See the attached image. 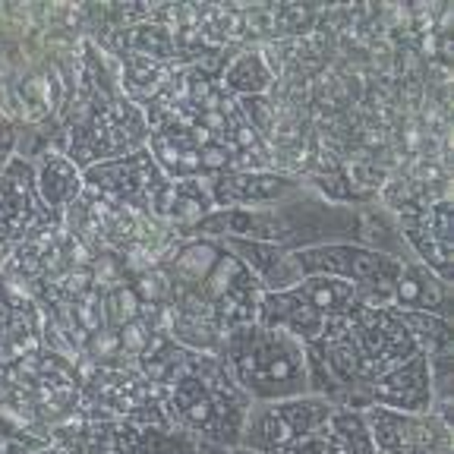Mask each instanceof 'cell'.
Instances as JSON below:
<instances>
[{
    "label": "cell",
    "instance_id": "obj_16",
    "mask_svg": "<svg viewBox=\"0 0 454 454\" xmlns=\"http://www.w3.org/2000/svg\"><path fill=\"white\" fill-rule=\"evenodd\" d=\"M328 433L334 435L340 454H376L372 435L363 411H350V407H334L328 417Z\"/></svg>",
    "mask_w": 454,
    "mask_h": 454
},
{
    "label": "cell",
    "instance_id": "obj_5",
    "mask_svg": "<svg viewBox=\"0 0 454 454\" xmlns=\"http://www.w3.org/2000/svg\"><path fill=\"white\" fill-rule=\"evenodd\" d=\"M360 306H366V300L354 284L325 275H309L287 291L262 294L255 306V322L262 328L291 334L300 344H312L334 322L348 319Z\"/></svg>",
    "mask_w": 454,
    "mask_h": 454
},
{
    "label": "cell",
    "instance_id": "obj_15",
    "mask_svg": "<svg viewBox=\"0 0 454 454\" xmlns=\"http://www.w3.org/2000/svg\"><path fill=\"white\" fill-rule=\"evenodd\" d=\"M38 196L48 202L54 212L67 208L73 199L82 192V170L70 158H48L35 174Z\"/></svg>",
    "mask_w": 454,
    "mask_h": 454
},
{
    "label": "cell",
    "instance_id": "obj_10",
    "mask_svg": "<svg viewBox=\"0 0 454 454\" xmlns=\"http://www.w3.org/2000/svg\"><path fill=\"white\" fill-rule=\"evenodd\" d=\"M385 407L397 413H433V372L423 350L397 363L385 376L372 379L363 391V411Z\"/></svg>",
    "mask_w": 454,
    "mask_h": 454
},
{
    "label": "cell",
    "instance_id": "obj_6",
    "mask_svg": "<svg viewBox=\"0 0 454 454\" xmlns=\"http://www.w3.org/2000/svg\"><path fill=\"white\" fill-rule=\"evenodd\" d=\"M294 262L303 278L325 275L354 284L366 306H391L395 284L407 259H397V255L372 249L366 243H322V247L297 249Z\"/></svg>",
    "mask_w": 454,
    "mask_h": 454
},
{
    "label": "cell",
    "instance_id": "obj_2",
    "mask_svg": "<svg viewBox=\"0 0 454 454\" xmlns=\"http://www.w3.org/2000/svg\"><path fill=\"white\" fill-rule=\"evenodd\" d=\"M206 240H259L297 253L322 243H360L363 224L350 208L328 206L325 199L303 190L291 192L281 202L259 208H212L202 221L190 227Z\"/></svg>",
    "mask_w": 454,
    "mask_h": 454
},
{
    "label": "cell",
    "instance_id": "obj_3",
    "mask_svg": "<svg viewBox=\"0 0 454 454\" xmlns=\"http://www.w3.org/2000/svg\"><path fill=\"white\" fill-rule=\"evenodd\" d=\"M215 354L224 363L231 382L249 397V404L309 395L306 350L291 334L249 322L231 328Z\"/></svg>",
    "mask_w": 454,
    "mask_h": 454
},
{
    "label": "cell",
    "instance_id": "obj_7",
    "mask_svg": "<svg viewBox=\"0 0 454 454\" xmlns=\"http://www.w3.org/2000/svg\"><path fill=\"white\" fill-rule=\"evenodd\" d=\"M82 186L114 196L117 202H127V206L155 215V218H170V212H174V180L155 161L149 145L85 168Z\"/></svg>",
    "mask_w": 454,
    "mask_h": 454
},
{
    "label": "cell",
    "instance_id": "obj_1",
    "mask_svg": "<svg viewBox=\"0 0 454 454\" xmlns=\"http://www.w3.org/2000/svg\"><path fill=\"white\" fill-rule=\"evenodd\" d=\"M303 350L309 395L325 397L332 407L363 411L366 385L419 348L395 306H360Z\"/></svg>",
    "mask_w": 454,
    "mask_h": 454
},
{
    "label": "cell",
    "instance_id": "obj_9",
    "mask_svg": "<svg viewBox=\"0 0 454 454\" xmlns=\"http://www.w3.org/2000/svg\"><path fill=\"white\" fill-rule=\"evenodd\" d=\"M376 454H451V426L435 413L363 411Z\"/></svg>",
    "mask_w": 454,
    "mask_h": 454
},
{
    "label": "cell",
    "instance_id": "obj_4",
    "mask_svg": "<svg viewBox=\"0 0 454 454\" xmlns=\"http://www.w3.org/2000/svg\"><path fill=\"white\" fill-rule=\"evenodd\" d=\"M168 407L174 429H184L215 448H234L249 397L231 382L218 354H202L190 356L184 372L170 382Z\"/></svg>",
    "mask_w": 454,
    "mask_h": 454
},
{
    "label": "cell",
    "instance_id": "obj_20",
    "mask_svg": "<svg viewBox=\"0 0 454 454\" xmlns=\"http://www.w3.org/2000/svg\"><path fill=\"white\" fill-rule=\"evenodd\" d=\"M32 454H70V451H64V448H57V445H48V448H38V451H32Z\"/></svg>",
    "mask_w": 454,
    "mask_h": 454
},
{
    "label": "cell",
    "instance_id": "obj_19",
    "mask_svg": "<svg viewBox=\"0 0 454 454\" xmlns=\"http://www.w3.org/2000/svg\"><path fill=\"white\" fill-rule=\"evenodd\" d=\"M218 454H255V451H247V448L234 445V448H218Z\"/></svg>",
    "mask_w": 454,
    "mask_h": 454
},
{
    "label": "cell",
    "instance_id": "obj_8",
    "mask_svg": "<svg viewBox=\"0 0 454 454\" xmlns=\"http://www.w3.org/2000/svg\"><path fill=\"white\" fill-rule=\"evenodd\" d=\"M334 407L319 395L284 397V401H262L249 404L240 426L237 445L255 454H278L303 435L316 433L328 423Z\"/></svg>",
    "mask_w": 454,
    "mask_h": 454
},
{
    "label": "cell",
    "instance_id": "obj_12",
    "mask_svg": "<svg viewBox=\"0 0 454 454\" xmlns=\"http://www.w3.org/2000/svg\"><path fill=\"white\" fill-rule=\"evenodd\" d=\"M218 243L231 255H237V262L255 278V284H259V291L262 294L287 291V287L303 281L297 262H294V253L275 247V243L237 240V237H224V240H218Z\"/></svg>",
    "mask_w": 454,
    "mask_h": 454
},
{
    "label": "cell",
    "instance_id": "obj_11",
    "mask_svg": "<svg viewBox=\"0 0 454 454\" xmlns=\"http://www.w3.org/2000/svg\"><path fill=\"white\" fill-rule=\"evenodd\" d=\"M397 224V234L411 243L419 262L451 284V202L442 199L435 206L404 208Z\"/></svg>",
    "mask_w": 454,
    "mask_h": 454
},
{
    "label": "cell",
    "instance_id": "obj_18",
    "mask_svg": "<svg viewBox=\"0 0 454 454\" xmlns=\"http://www.w3.org/2000/svg\"><path fill=\"white\" fill-rule=\"evenodd\" d=\"M278 454H340V448H338V442H334V435L328 433V423H325L322 429L303 435V439H297L294 445L281 448Z\"/></svg>",
    "mask_w": 454,
    "mask_h": 454
},
{
    "label": "cell",
    "instance_id": "obj_14",
    "mask_svg": "<svg viewBox=\"0 0 454 454\" xmlns=\"http://www.w3.org/2000/svg\"><path fill=\"white\" fill-rule=\"evenodd\" d=\"M391 306L401 312H429V316L448 319L451 316V284L442 281L419 259H407L395 284Z\"/></svg>",
    "mask_w": 454,
    "mask_h": 454
},
{
    "label": "cell",
    "instance_id": "obj_13",
    "mask_svg": "<svg viewBox=\"0 0 454 454\" xmlns=\"http://www.w3.org/2000/svg\"><path fill=\"white\" fill-rule=\"evenodd\" d=\"M206 190L215 208H259L287 199L300 184L281 174H218Z\"/></svg>",
    "mask_w": 454,
    "mask_h": 454
},
{
    "label": "cell",
    "instance_id": "obj_17",
    "mask_svg": "<svg viewBox=\"0 0 454 454\" xmlns=\"http://www.w3.org/2000/svg\"><path fill=\"white\" fill-rule=\"evenodd\" d=\"M269 70H265L262 57L259 54H243L237 57L231 70H227V85L240 95H255V92H265L269 89Z\"/></svg>",
    "mask_w": 454,
    "mask_h": 454
}]
</instances>
